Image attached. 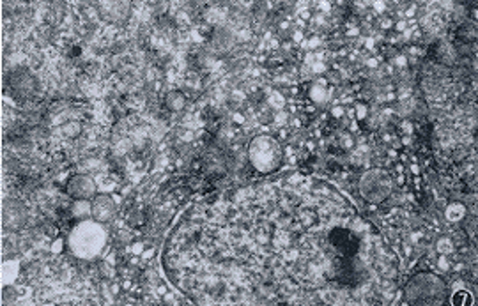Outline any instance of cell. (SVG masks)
<instances>
[{
	"label": "cell",
	"instance_id": "obj_1",
	"mask_svg": "<svg viewBox=\"0 0 478 306\" xmlns=\"http://www.w3.org/2000/svg\"><path fill=\"white\" fill-rule=\"evenodd\" d=\"M406 298L411 305H440L445 299V283L436 274L420 273L407 283Z\"/></svg>",
	"mask_w": 478,
	"mask_h": 306
},
{
	"label": "cell",
	"instance_id": "obj_2",
	"mask_svg": "<svg viewBox=\"0 0 478 306\" xmlns=\"http://www.w3.org/2000/svg\"><path fill=\"white\" fill-rule=\"evenodd\" d=\"M250 160L260 172H271L277 170L282 163V149L277 140L268 137H259L250 145Z\"/></svg>",
	"mask_w": 478,
	"mask_h": 306
},
{
	"label": "cell",
	"instance_id": "obj_3",
	"mask_svg": "<svg viewBox=\"0 0 478 306\" xmlns=\"http://www.w3.org/2000/svg\"><path fill=\"white\" fill-rule=\"evenodd\" d=\"M391 189H394V180L388 176V172H385L381 168L369 170L365 176L361 177V195H363L365 200L372 202V204H379V202L386 200L390 197Z\"/></svg>",
	"mask_w": 478,
	"mask_h": 306
},
{
	"label": "cell",
	"instance_id": "obj_4",
	"mask_svg": "<svg viewBox=\"0 0 478 306\" xmlns=\"http://www.w3.org/2000/svg\"><path fill=\"white\" fill-rule=\"evenodd\" d=\"M4 89L14 99H30L38 94L39 84L36 76L27 69H14L5 76Z\"/></svg>",
	"mask_w": 478,
	"mask_h": 306
},
{
	"label": "cell",
	"instance_id": "obj_5",
	"mask_svg": "<svg viewBox=\"0 0 478 306\" xmlns=\"http://www.w3.org/2000/svg\"><path fill=\"white\" fill-rule=\"evenodd\" d=\"M330 243L333 244L339 257H356L358 250H360V239L356 234H352L348 228H333L330 232Z\"/></svg>",
	"mask_w": 478,
	"mask_h": 306
},
{
	"label": "cell",
	"instance_id": "obj_6",
	"mask_svg": "<svg viewBox=\"0 0 478 306\" xmlns=\"http://www.w3.org/2000/svg\"><path fill=\"white\" fill-rule=\"evenodd\" d=\"M27 222V211L25 206L20 200L9 198L2 206V223H4L5 231H18L25 225Z\"/></svg>",
	"mask_w": 478,
	"mask_h": 306
},
{
	"label": "cell",
	"instance_id": "obj_7",
	"mask_svg": "<svg viewBox=\"0 0 478 306\" xmlns=\"http://www.w3.org/2000/svg\"><path fill=\"white\" fill-rule=\"evenodd\" d=\"M335 278L342 285H356L361 280V266L358 264L356 257H339L335 262Z\"/></svg>",
	"mask_w": 478,
	"mask_h": 306
},
{
	"label": "cell",
	"instance_id": "obj_8",
	"mask_svg": "<svg viewBox=\"0 0 478 306\" xmlns=\"http://www.w3.org/2000/svg\"><path fill=\"white\" fill-rule=\"evenodd\" d=\"M67 195L75 200H89L96 195V185L87 176H75L67 183Z\"/></svg>",
	"mask_w": 478,
	"mask_h": 306
},
{
	"label": "cell",
	"instance_id": "obj_9",
	"mask_svg": "<svg viewBox=\"0 0 478 306\" xmlns=\"http://www.w3.org/2000/svg\"><path fill=\"white\" fill-rule=\"evenodd\" d=\"M455 55H457L455 48L446 41L432 43L429 48V57L441 66H452L455 62Z\"/></svg>",
	"mask_w": 478,
	"mask_h": 306
},
{
	"label": "cell",
	"instance_id": "obj_10",
	"mask_svg": "<svg viewBox=\"0 0 478 306\" xmlns=\"http://www.w3.org/2000/svg\"><path fill=\"white\" fill-rule=\"evenodd\" d=\"M209 45L213 47V50L216 51L231 50L232 45H234V36H232L231 30L225 29V27H216V29L211 30Z\"/></svg>",
	"mask_w": 478,
	"mask_h": 306
},
{
	"label": "cell",
	"instance_id": "obj_11",
	"mask_svg": "<svg viewBox=\"0 0 478 306\" xmlns=\"http://www.w3.org/2000/svg\"><path fill=\"white\" fill-rule=\"evenodd\" d=\"M115 213V206L109 197H96L93 202V214L98 222H109Z\"/></svg>",
	"mask_w": 478,
	"mask_h": 306
},
{
	"label": "cell",
	"instance_id": "obj_12",
	"mask_svg": "<svg viewBox=\"0 0 478 306\" xmlns=\"http://www.w3.org/2000/svg\"><path fill=\"white\" fill-rule=\"evenodd\" d=\"M455 39L457 43H466V45H473L477 41V27L475 23H462V25L457 27L455 30Z\"/></svg>",
	"mask_w": 478,
	"mask_h": 306
},
{
	"label": "cell",
	"instance_id": "obj_13",
	"mask_svg": "<svg viewBox=\"0 0 478 306\" xmlns=\"http://www.w3.org/2000/svg\"><path fill=\"white\" fill-rule=\"evenodd\" d=\"M165 103H167L168 110L177 112V110H181L185 106V96L181 93H170L167 96V99H165Z\"/></svg>",
	"mask_w": 478,
	"mask_h": 306
},
{
	"label": "cell",
	"instance_id": "obj_14",
	"mask_svg": "<svg viewBox=\"0 0 478 306\" xmlns=\"http://www.w3.org/2000/svg\"><path fill=\"white\" fill-rule=\"evenodd\" d=\"M452 305H455V306H473L475 301H473V298H471L470 292H466V290H459V292H455L452 296Z\"/></svg>",
	"mask_w": 478,
	"mask_h": 306
},
{
	"label": "cell",
	"instance_id": "obj_15",
	"mask_svg": "<svg viewBox=\"0 0 478 306\" xmlns=\"http://www.w3.org/2000/svg\"><path fill=\"white\" fill-rule=\"evenodd\" d=\"M462 216H464V207H462L461 204H453V206H450L448 218L452 220V222H455V220H461Z\"/></svg>",
	"mask_w": 478,
	"mask_h": 306
}]
</instances>
